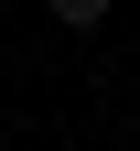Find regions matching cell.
I'll return each instance as SVG.
<instances>
[{"label": "cell", "mask_w": 140, "mask_h": 151, "mask_svg": "<svg viewBox=\"0 0 140 151\" xmlns=\"http://www.w3.org/2000/svg\"><path fill=\"white\" fill-rule=\"evenodd\" d=\"M54 22H75V32H97V22H108V0H54Z\"/></svg>", "instance_id": "6da1fadb"}]
</instances>
